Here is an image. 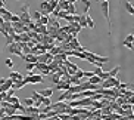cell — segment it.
I'll return each instance as SVG.
<instances>
[{"label":"cell","mask_w":134,"mask_h":120,"mask_svg":"<svg viewBox=\"0 0 134 120\" xmlns=\"http://www.w3.org/2000/svg\"><path fill=\"white\" fill-rule=\"evenodd\" d=\"M100 11H102V15L105 16V19L108 21V25H109V30H110V18H109V0H103V2H100Z\"/></svg>","instance_id":"cell-1"},{"label":"cell","mask_w":134,"mask_h":120,"mask_svg":"<svg viewBox=\"0 0 134 120\" xmlns=\"http://www.w3.org/2000/svg\"><path fill=\"white\" fill-rule=\"evenodd\" d=\"M8 51L10 53H13V55H18V56H24V53H22V43H16V42H13L12 44H9L8 46Z\"/></svg>","instance_id":"cell-2"},{"label":"cell","mask_w":134,"mask_h":120,"mask_svg":"<svg viewBox=\"0 0 134 120\" xmlns=\"http://www.w3.org/2000/svg\"><path fill=\"white\" fill-rule=\"evenodd\" d=\"M119 83V79L118 77H108L106 80H102V88L103 89H109V88H115L116 84Z\"/></svg>","instance_id":"cell-3"},{"label":"cell","mask_w":134,"mask_h":120,"mask_svg":"<svg viewBox=\"0 0 134 120\" xmlns=\"http://www.w3.org/2000/svg\"><path fill=\"white\" fill-rule=\"evenodd\" d=\"M19 19H21V22H24L25 25L31 21V15H30V12H28V4H25V6H22V8H21Z\"/></svg>","instance_id":"cell-4"},{"label":"cell","mask_w":134,"mask_h":120,"mask_svg":"<svg viewBox=\"0 0 134 120\" xmlns=\"http://www.w3.org/2000/svg\"><path fill=\"white\" fill-rule=\"evenodd\" d=\"M36 73H41L43 76H49V74H52L50 70H49V65L47 64H43V62H37V64H36L34 74H36Z\"/></svg>","instance_id":"cell-5"},{"label":"cell","mask_w":134,"mask_h":120,"mask_svg":"<svg viewBox=\"0 0 134 120\" xmlns=\"http://www.w3.org/2000/svg\"><path fill=\"white\" fill-rule=\"evenodd\" d=\"M69 88H71V82H65V80H60L59 83L56 84V89H58V91H62V92L68 91Z\"/></svg>","instance_id":"cell-6"},{"label":"cell","mask_w":134,"mask_h":120,"mask_svg":"<svg viewBox=\"0 0 134 120\" xmlns=\"http://www.w3.org/2000/svg\"><path fill=\"white\" fill-rule=\"evenodd\" d=\"M2 28H3L8 34H15V31H13V25H12L10 21H4L3 24H2Z\"/></svg>","instance_id":"cell-7"},{"label":"cell","mask_w":134,"mask_h":120,"mask_svg":"<svg viewBox=\"0 0 134 120\" xmlns=\"http://www.w3.org/2000/svg\"><path fill=\"white\" fill-rule=\"evenodd\" d=\"M22 59L25 61V64H28V62H31V64H37V55H34V53H27V55L22 56Z\"/></svg>","instance_id":"cell-8"},{"label":"cell","mask_w":134,"mask_h":120,"mask_svg":"<svg viewBox=\"0 0 134 120\" xmlns=\"http://www.w3.org/2000/svg\"><path fill=\"white\" fill-rule=\"evenodd\" d=\"M32 99H34V105L36 107H40L41 105V101H43V95L40 92H32V96H31Z\"/></svg>","instance_id":"cell-9"},{"label":"cell","mask_w":134,"mask_h":120,"mask_svg":"<svg viewBox=\"0 0 134 120\" xmlns=\"http://www.w3.org/2000/svg\"><path fill=\"white\" fill-rule=\"evenodd\" d=\"M0 16H2L4 21H10V18H12V12H9L8 9H4L3 6H2V8H0Z\"/></svg>","instance_id":"cell-10"},{"label":"cell","mask_w":134,"mask_h":120,"mask_svg":"<svg viewBox=\"0 0 134 120\" xmlns=\"http://www.w3.org/2000/svg\"><path fill=\"white\" fill-rule=\"evenodd\" d=\"M38 83H43V76L36 73V74H31V84H38Z\"/></svg>","instance_id":"cell-11"},{"label":"cell","mask_w":134,"mask_h":120,"mask_svg":"<svg viewBox=\"0 0 134 120\" xmlns=\"http://www.w3.org/2000/svg\"><path fill=\"white\" fill-rule=\"evenodd\" d=\"M93 59H94V64H96V62L105 64V62L109 61V58H108V56H100V55H97V53H93Z\"/></svg>","instance_id":"cell-12"},{"label":"cell","mask_w":134,"mask_h":120,"mask_svg":"<svg viewBox=\"0 0 134 120\" xmlns=\"http://www.w3.org/2000/svg\"><path fill=\"white\" fill-rule=\"evenodd\" d=\"M9 79H12L13 82H21V80L24 79V77H22V74H21V73L12 71V73H10V76H9Z\"/></svg>","instance_id":"cell-13"},{"label":"cell","mask_w":134,"mask_h":120,"mask_svg":"<svg viewBox=\"0 0 134 120\" xmlns=\"http://www.w3.org/2000/svg\"><path fill=\"white\" fill-rule=\"evenodd\" d=\"M81 2H83V12L88 13V11L91 8V0H81Z\"/></svg>","instance_id":"cell-14"},{"label":"cell","mask_w":134,"mask_h":120,"mask_svg":"<svg viewBox=\"0 0 134 120\" xmlns=\"http://www.w3.org/2000/svg\"><path fill=\"white\" fill-rule=\"evenodd\" d=\"M124 6H125L127 12L130 13V15H133V16H134V6L130 3V2H128V0H125V2H124Z\"/></svg>","instance_id":"cell-15"},{"label":"cell","mask_w":134,"mask_h":120,"mask_svg":"<svg viewBox=\"0 0 134 120\" xmlns=\"http://www.w3.org/2000/svg\"><path fill=\"white\" fill-rule=\"evenodd\" d=\"M88 83H91V84H100V83H102V79L94 74V76L88 77Z\"/></svg>","instance_id":"cell-16"},{"label":"cell","mask_w":134,"mask_h":120,"mask_svg":"<svg viewBox=\"0 0 134 120\" xmlns=\"http://www.w3.org/2000/svg\"><path fill=\"white\" fill-rule=\"evenodd\" d=\"M40 93L44 96V98H50L53 95V89L52 88H47V89H43V91H40Z\"/></svg>","instance_id":"cell-17"},{"label":"cell","mask_w":134,"mask_h":120,"mask_svg":"<svg viewBox=\"0 0 134 120\" xmlns=\"http://www.w3.org/2000/svg\"><path fill=\"white\" fill-rule=\"evenodd\" d=\"M49 52H50L52 55L55 56V55H58V53L63 52V49L60 48V46H55V44H53V46H52V49H50V51H49Z\"/></svg>","instance_id":"cell-18"},{"label":"cell","mask_w":134,"mask_h":120,"mask_svg":"<svg viewBox=\"0 0 134 120\" xmlns=\"http://www.w3.org/2000/svg\"><path fill=\"white\" fill-rule=\"evenodd\" d=\"M78 24L81 25V28H86V27H87V13H84V15H80Z\"/></svg>","instance_id":"cell-19"},{"label":"cell","mask_w":134,"mask_h":120,"mask_svg":"<svg viewBox=\"0 0 134 120\" xmlns=\"http://www.w3.org/2000/svg\"><path fill=\"white\" fill-rule=\"evenodd\" d=\"M87 27H88V28H94V27H96L94 19H93V18H91L88 13H87Z\"/></svg>","instance_id":"cell-20"},{"label":"cell","mask_w":134,"mask_h":120,"mask_svg":"<svg viewBox=\"0 0 134 120\" xmlns=\"http://www.w3.org/2000/svg\"><path fill=\"white\" fill-rule=\"evenodd\" d=\"M119 70H121V67H119V65L114 67V68H112V70L109 71V77H116V74L119 73Z\"/></svg>","instance_id":"cell-21"},{"label":"cell","mask_w":134,"mask_h":120,"mask_svg":"<svg viewBox=\"0 0 134 120\" xmlns=\"http://www.w3.org/2000/svg\"><path fill=\"white\" fill-rule=\"evenodd\" d=\"M66 12L69 13V15H74V13H77V8H75L74 3H69V6L66 8Z\"/></svg>","instance_id":"cell-22"},{"label":"cell","mask_w":134,"mask_h":120,"mask_svg":"<svg viewBox=\"0 0 134 120\" xmlns=\"http://www.w3.org/2000/svg\"><path fill=\"white\" fill-rule=\"evenodd\" d=\"M52 82H53L55 84L59 83V82H60V74H59V73H53V74H52Z\"/></svg>","instance_id":"cell-23"},{"label":"cell","mask_w":134,"mask_h":120,"mask_svg":"<svg viewBox=\"0 0 134 120\" xmlns=\"http://www.w3.org/2000/svg\"><path fill=\"white\" fill-rule=\"evenodd\" d=\"M40 18H41V12H40V11H36V12L32 13V16H31V19L34 21V22H38Z\"/></svg>","instance_id":"cell-24"},{"label":"cell","mask_w":134,"mask_h":120,"mask_svg":"<svg viewBox=\"0 0 134 120\" xmlns=\"http://www.w3.org/2000/svg\"><path fill=\"white\" fill-rule=\"evenodd\" d=\"M69 82H71V84H81V79L77 77V76H71Z\"/></svg>","instance_id":"cell-25"},{"label":"cell","mask_w":134,"mask_h":120,"mask_svg":"<svg viewBox=\"0 0 134 120\" xmlns=\"http://www.w3.org/2000/svg\"><path fill=\"white\" fill-rule=\"evenodd\" d=\"M58 3H59L58 0H49V8H50L52 11H55V9L58 8Z\"/></svg>","instance_id":"cell-26"},{"label":"cell","mask_w":134,"mask_h":120,"mask_svg":"<svg viewBox=\"0 0 134 120\" xmlns=\"http://www.w3.org/2000/svg\"><path fill=\"white\" fill-rule=\"evenodd\" d=\"M24 105H25V107H30V105H34V99H32L31 96H30V98H25V99H24Z\"/></svg>","instance_id":"cell-27"},{"label":"cell","mask_w":134,"mask_h":120,"mask_svg":"<svg viewBox=\"0 0 134 120\" xmlns=\"http://www.w3.org/2000/svg\"><path fill=\"white\" fill-rule=\"evenodd\" d=\"M4 37H6V46L13 43V34H6Z\"/></svg>","instance_id":"cell-28"},{"label":"cell","mask_w":134,"mask_h":120,"mask_svg":"<svg viewBox=\"0 0 134 120\" xmlns=\"http://www.w3.org/2000/svg\"><path fill=\"white\" fill-rule=\"evenodd\" d=\"M8 102H10L12 105H15V104H18V102H19V99H18V96L12 95V96H10V98L8 99Z\"/></svg>","instance_id":"cell-29"},{"label":"cell","mask_w":134,"mask_h":120,"mask_svg":"<svg viewBox=\"0 0 134 120\" xmlns=\"http://www.w3.org/2000/svg\"><path fill=\"white\" fill-rule=\"evenodd\" d=\"M41 105H46V107H50V105H52V101H50V98H44V96H43V101H41Z\"/></svg>","instance_id":"cell-30"},{"label":"cell","mask_w":134,"mask_h":120,"mask_svg":"<svg viewBox=\"0 0 134 120\" xmlns=\"http://www.w3.org/2000/svg\"><path fill=\"white\" fill-rule=\"evenodd\" d=\"M122 44H124V46H125L127 49H130V51H134L133 43H130V42H127V40H124V42H122Z\"/></svg>","instance_id":"cell-31"},{"label":"cell","mask_w":134,"mask_h":120,"mask_svg":"<svg viewBox=\"0 0 134 120\" xmlns=\"http://www.w3.org/2000/svg\"><path fill=\"white\" fill-rule=\"evenodd\" d=\"M25 67H27V71H28V73H31V71H34V68H36V64H31V62H28V64L25 65Z\"/></svg>","instance_id":"cell-32"},{"label":"cell","mask_w":134,"mask_h":120,"mask_svg":"<svg viewBox=\"0 0 134 120\" xmlns=\"http://www.w3.org/2000/svg\"><path fill=\"white\" fill-rule=\"evenodd\" d=\"M19 15H13L12 13V18H10V22H12V24H15V22H19Z\"/></svg>","instance_id":"cell-33"},{"label":"cell","mask_w":134,"mask_h":120,"mask_svg":"<svg viewBox=\"0 0 134 120\" xmlns=\"http://www.w3.org/2000/svg\"><path fill=\"white\" fill-rule=\"evenodd\" d=\"M4 64H6V67H9V68H13V61L10 59V58H8V59L4 61Z\"/></svg>","instance_id":"cell-34"},{"label":"cell","mask_w":134,"mask_h":120,"mask_svg":"<svg viewBox=\"0 0 134 120\" xmlns=\"http://www.w3.org/2000/svg\"><path fill=\"white\" fill-rule=\"evenodd\" d=\"M102 73H103V68H102V67H96V70H94V74H96V76L100 77V74H102Z\"/></svg>","instance_id":"cell-35"},{"label":"cell","mask_w":134,"mask_h":120,"mask_svg":"<svg viewBox=\"0 0 134 120\" xmlns=\"http://www.w3.org/2000/svg\"><path fill=\"white\" fill-rule=\"evenodd\" d=\"M71 16H72V21H71V22H77V24H78V21H80V15L74 13V15H71Z\"/></svg>","instance_id":"cell-36"},{"label":"cell","mask_w":134,"mask_h":120,"mask_svg":"<svg viewBox=\"0 0 134 120\" xmlns=\"http://www.w3.org/2000/svg\"><path fill=\"white\" fill-rule=\"evenodd\" d=\"M124 40H127V42H130V43H133V42H134V34H128V36H127Z\"/></svg>","instance_id":"cell-37"},{"label":"cell","mask_w":134,"mask_h":120,"mask_svg":"<svg viewBox=\"0 0 134 120\" xmlns=\"http://www.w3.org/2000/svg\"><path fill=\"white\" fill-rule=\"evenodd\" d=\"M91 76H94V71H84V77H91Z\"/></svg>","instance_id":"cell-38"},{"label":"cell","mask_w":134,"mask_h":120,"mask_svg":"<svg viewBox=\"0 0 134 120\" xmlns=\"http://www.w3.org/2000/svg\"><path fill=\"white\" fill-rule=\"evenodd\" d=\"M44 120H60V117H59V114H58V116H53V117H47V119H44Z\"/></svg>","instance_id":"cell-39"},{"label":"cell","mask_w":134,"mask_h":120,"mask_svg":"<svg viewBox=\"0 0 134 120\" xmlns=\"http://www.w3.org/2000/svg\"><path fill=\"white\" fill-rule=\"evenodd\" d=\"M127 89H130V91H133V92H134V83H128Z\"/></svg>","instance_id":"cell-40"},{"label":"cell","mask_w":134,"mask_h":120,"mask_svg":"<svg viewBox=\"0 0 134 120\" xmlns=\"http://www.w3.org/2000/svg\"><path fill=\"white\" fill-rule=\"evenodd\" d=\"M59 101H65V95H63V93H62V95H59Z\"/></svg>","instance_id":"cell-41"},{"label":"cell","mask_w":134,"mask_h":120,"mask_svg":"<svg viewBox=\"0 0 134 120\" xmlns=\"http://www.w3.org/2000/svg\"><path fill=\"white\" fill-rule=\"evenodd\" d=\"M34 120H40V119H38V117H37V119H34Z\"/></svg>","instance_id":"cell-42"}]
</instances>
